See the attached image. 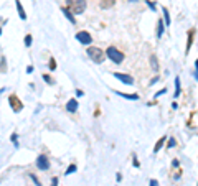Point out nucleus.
<instances>
[{"mask_svg": "<svg viewBox=\"0 0 198 186\" xmlns=\"http://www.w3.org/2000/svg\"><path fill=\"white\" fill-rule=\"evenodd\" d=\"M55 68H56V61L51 58V59H50V69H55Z\"/></svg>", "mask_w": 198, "mask_h": 186, "instance_id": "obj_25", "label": "nucleus"}, {"mask_svg": "<svg viewBox=\"0 0 198 186\" xmlns=\"http://www.w3.org/2000/svg\"><path fill=\"white\" fill-rule=\"evenodd\" d=\"M114 78L119 79V81H122V83H125V84H130V86L134 84V78H132V76H129V74H124V73H114Z\"/></svg>", "mask_w": 198, "mask_h": 186, "instance_id": "obj_6", "label": "nucleus"}, {"mask_svg": "<svg viewBox=\"0 0 198 186\" xmlns=\"http://www.w3.org/2000/svg\"><path fill=\"white\" fill-rule=\"evenodd\" d=\"M106 55H107V58L116 64H120L124 61V53H120V51L117 48H114V46H109L107 51H106Z\"/></svg>", "mask_w": 198, "mask_h": 186, "instance_id": "obj_2", "label": "nucleus"}, {"mask_svg": "<svg viewBox=\"0 0 198 186\" xmlns=\"http://www.w3.org/2000/svg\"><path fill=\"white\" fill-rule=\"evenodd\" d=\"M66 109H68L70 112H76L78 111V101H76V99H70L68 104H66Z\"/></svg>", "mask_w": 198, "mask_h": 186, "instance_id": "obj_8", "label": "nucleus"}, {"mask_svg": "<svg viewBox=\"0 0 198 186\" xmlns=\"http://www.w3.org/2000/svg\"><path fill=\"white\" fill-rule=\"evenodd\" d=\"M61 12L65 13V17L68 18V20H70V22H71V23H73V25H74V23H76V20H74V15H73V13H71V12H70V10H68V8H66V7H63V8H61Z\"/></svg>", "mask_w": 198, "mask_h": 186, "instance_id": "obj_9", "label": "nucleus"}, {"mask_svg": "<svg viewBox=\"0 0 198 186\" xmlns=\"http://www.w3.org/2000/svg\"><path fill=\"white\" fill-rule=\"evenodd\" d=\"M0 35H2V28H0Z\"/></svg>", "mask_w": 198, "mask_h": 186, "instance_id": "obj_31", "label": "nucleus"}, {"mask_svg": "<svg viewBox=\"0 0 198 186\" xmlns=\"http://www.w3.org/2000/svg\"><path fill=\"white\" fill-rule=\"evenodd\" d=\"M116 94H119V96H122V97H125V99H130V101H137V99H139V96H137V94H132V96H129V94L119 92V91H116Z\"/></svg>", "mask_w": 198, "mask_h": 186, "instance_id": "obj_12", "label": "nucleus"}, {"mask_svg": "<svg viewBox=\"0 0 198 186\" xmlns=\"http://www.w3.org/2000/svg\"><path fill=\"white\" fill-rule=\"evenodd\" d=\"M112 5H114V0H104V2L101 3V7H103V8H109Z\"/></svg>", "mask_w": 198, "mask_h": 186, "instance_id": "obj_16", "label": "nucleus"}, {"mask_svg": "<svg viewBox=\"0 0 198 186\" xmlns=\"http://www.w3.org/2000/svg\"><path fill=\"white\" fill-rule=\"evenodd\" d=\"M76 171V165H70L68 166V171H66V175H71V173H74Z\"/></svg>", "mask_w": 198, "mask_h": 186, "instance_id": "obj_19", "label": "nucleus"}, {"mask_svg": "<svg viewBox=\"0 0 198 186\" xmlns=\"http://www.w3.org/2000/svg\"><path fill=\"white\" fill-rule=\"evenodd\" d=\"M12 142H13V145L18 147V137H17V133H13L12 135Z\"/></svg>", "mask_w": 198, "mask_h": 186, "instance_id": "obj_23", "label": "nucleus"}, {"mask_svg": "<svg viewBox=\"0 0 198 186\" xmlns=\"http://www.w3.org/2000/svg\"><path fill=\"white\" fill-rule=\"evenodd\" d=\"M193 36H195V30H190L188 31V43H187V51H190V46L193 43Z\"/></svg>", "mask_w": 198, "mask_h": 186, "instance_id": "obj_11", "label": "nucleus"}, {"mask_svg": "<svg viewBox=\"0 0 198 186\" xmlns=\"http://www.w3.org/2000/svg\"><path fill=\"white\" fill-rule=\"evenodd\" d=\"M8 101H10V104H12V109H13L15 112H20V111H22L23 104H22L20 101H18V97H17V96H10V97H8Z\"/></svg>", "mask_w": 198, "mask_h": 186, "instance_id": "obj_7", "label": "nucleus"}, {"mask_svg": "<svg viewBox=\"0 0 198 186\" xmlns=\"http://www.w3.org/2000/svg\"><path fill=\"white\" fill-rule=\"evenodd\" d=\"M163 144H165V137H162L160 140L157 142V145H155V148H154V152H158V150L162 148V145H163Z\"/></svg>", "mask_w": 198, "mask_h": 186, "instance_id": "obj_15", "label": "nucleus"}, {"mask_svg": "<svg viewBox=\"0 0 198 186\" xmlns=\"http://www.w3.org/2000/svg\"><path fill=\"white\" fill-rule=\"evenodd\" d=\"M150 186H158V183H157V180H150Z\"/></svg>", "mask_w": 198, "mask_h": 186, "instance_id": "obj_30", "label": "nucleus"}, {"mask_svg": "<svg viewBox=\"0 0 198 186\" xmlns=\"http://www.w3.org/2000/svg\"><path fill=\"white\" fill-rule=\"evenodd\" d=\"M83 94H84V92H83V91H81V89H78V91H76V96H78V97H81V96H83Z\"/></svg>", "mask_w": 198, "mask_h": 186, "instance_id": "obj_28", "label": "nucleus"}, {"mask_svg": "<svg viewBox=\"0 0 198 186\" xmlns=\"http://www.w3.org/2000/svg\"><path fill=\"white\" fill-rule=\"evenodd\" d=\"M32 45V35H27L25 36V46H30Z\"/></svg>", "mask_w": 198, "mask_h": 186, "instance_id": "obj_22", "label": "nucleus"}, {"mask_svg": "<svg viewBox=\"0 0 198 186\" xmlns=\"http://www.w3.org/2000/svg\"><path fill=\"white\" fill-rule=\"evenodd\" d=\"M178 94H180V79H175V97H178Z\"/></svg>", "mask_w": 198, "mask_h": 186, "instance_id": "obj_18", "label": "nucleus"}, {"mask_svg": "<svg viewBox=\"0 0 198 186\" xmlns=\"http://www.w3.org/2000/svg\"><path fill=\"white\" fill-rule=\"evenodd\" d=\"M66 3H68L66 8L71 13H76V15H81L86 8V0H66Z\"/></svg>", "mask_w": 198, "mask_h": 186, "instance_id": "obj_1", "label": "nucleus"}, {"mask_svg": "<svg viewBox=\"0 0 198 186\" xmlns=\"http://www.w3.org/2000/svg\"><path fill=\"white\" fill-rule=\"evenodd\" d=\"M163 18H165V25L168 26V25H170V15H168L167 8H163Z\"/></svg>", "mask_w": 198, "mask_h": 186, "instance_id": "obj_17", "label": "nucleus"}, {"mask_svg": "<svg viewBox=\"0 0 198 186\" xmlns=\"http://www.w3.org/2000/svg\"><path fill=\"white\" fill-rule=\"evenodd\" d=\"M17 10H18V15H20L22 20H25V18H27V13H25V10H23V7H22L20 0H17Z\"/></svg>", "mask_w": 198, "mask_h": 186, "instance_id": "obj_10", "label": "nucleus"}, {"mask_svg": "<svg viewBox=\"0 0 198 186\" xmlns=\"http://www.w3.org/2000/svg\"><path fill=\"white\" fill-rule=\"evenodd\" d=\"M76 40H78L81 45H89V43L93 41V36H91L88 31H79V33H76Z\"/></svg>", "mask_w": 198, "mask_h": 186, "instance_id": "obj_4", "label": "nucleus"}, {"mask_svg": "<svg viewBox=\"0 0 198 186\" xmlns=\"http://www.w3.org/2000/svg\"><path fill=\"white\" fill-rule=\"evenodd\" d=\"M150 66H152V69H154V71H157V69H158V61H157V56H155V55H152V56H150Z\"/></svg>", "mask_w": 198, "mask_h": 186, "instance_id": "obj_13", "label": "nucleus"}, {"mask_svg": "<svg viewBox=\"0 0 198 186\" xmlns=\"http://www.w3.org/2000/svg\"><path fill=\"white\" fill-rule=\"evenodd\" d=\"M36 166H38V168H40V170L46 171L48 168H50V160H48L45 155H40V156H38V158H36Z\"/></svg>", "mask_w": 198, "mask_h": 186, "instance_id": "obj_5", "label": "nucleus"}, {"mask_svg": "<svg viewBox=\"0 0 198 186\" xmlns=\"http://www.w3.org/2000/svg\"><path fill=\"white\" fill-rule=\"evenodd\" d=\"M43 81L48 83V84H55V83H53V79L50 78V76H46V74H43Z\"/></svg>", "mask_w": 198, "mask_h": 186, "instance_id": "obj_20", "label": "nucleus"}, {"mask_svg": "<svg viewBox=\"0 0 198 186\" xmlns=\"http://www.w3.org/2000/svg\"><path fill=\"white\" fill-rule=\"evenodd\" d=\"M51 186H58V178H53L51 180Z\"/></svg>", "mask_w": 198, "mask_h": 186, "instance_id": "obj_27", "label": "nucleus"}, {"mask_svg": "<svg viewBox=\"0 0 198 186\" xmlns=\"http://www.w3.org/2000/svg\"><path fill=\"white\" fill-rule=\"evenodd\" d=\"M147 5H149V7H150V8H152V10H155V3H152V2H149V0H147Z\"/></svg>", "mask_w": 198, "mask_h": 186, "instance_id": "obj_26", "label": "nucleus"}, {"mask_svg": "<svg viewBox=\"0 0 198 186\" xmlns=\"http://www.w3.org/2000/svg\"><path fill=\"white\" fill-rule=\"evenodd\" d=\"M177 145V142H175V138H170V140H168V147H170V148H173V147Z\"/></svg>", "mask_w": 198, "mask_h": 186, "instance_id": "obj_24", "label": "nucleus"}, {"mask_svg": "<svg viewBox=\"0 0 198 186\" xmlns=\"http://www.w3.org/2000/svg\"><path fill=\"white\" fill-rule=\"evenodd\" d=\"M88 56L91 59L94 61L96 64H99V63H103V61L106 59V55H104V51H101L99 48H94V46H91V48H88Z\"/></svg>", "mask_w": 198, "mask_h": 186, "instance_id": "obj_3", "label": "nucleus"}, {"mask_svg": "<svg viewBox=\"0 0 198 186\" xmlns=\"http://www.w3.org/2000/svg\"><path fill=\"white\" fill-rule=\"evenodd\" d=\"M162 31H163V22L158 20V23H157V36H158V38L162 36Z\"/></svg>", "mask_w": 198, "mask_h": 186, "instance_id": "obj_14", "label": "nucleus"}, {"mask_svg": "<svg viewBox=\"0 0 198 186\" xmlns=\"http://www.w3.org/2000/svg\"><path fill=\"white\" fill-rule=\"evenodd\" d=\"M167 92V89H162V91H158V92H157V97L158 96H162V94H165Z\"/></svg>", "mask_w": 198, "mask_h": 186, "instance_id": "obj_29", "label": "nucleus"}, {"mask_svg": "<svg viewBox=\"0 0 198 186\" xmlns=\"http://www.w3.org/2000/svg\"><path fill=\"white\" fill-rule=\"evenodd\" d=\"M30 176H32V180H33V183H35L36 186H41V183H40V180H38V178H36V176H35V175H33V173H32Z\"/></svg>", "mask_w": 198, "mask_h": 186, "instance_id": "obj_21", "label": "nucleus"}]
</instances>
